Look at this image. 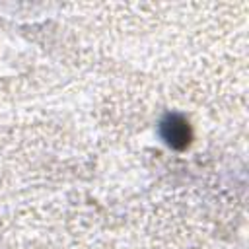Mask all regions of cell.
<instances>
[{"label": "cell", "instance_id": "1", "mask_svg": "<svg viewBox=\"0 0 249 249\" xmlns=\"http://www.w3.org/2000/svg\"><path fill=\"white\" fill-rule=\"evenodd\" d=\"M167 138H169V144H177V142H181V144H187L189 142V132H187V124H169V134H167Z\"/></svg>", "mask_w": 249, "mask_h": 249}]
</instances>
